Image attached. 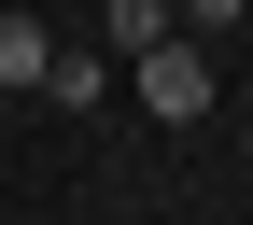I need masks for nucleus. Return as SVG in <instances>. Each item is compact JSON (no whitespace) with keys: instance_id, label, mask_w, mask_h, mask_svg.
<instances>
[{"instance_id":"f257e3e1","label":"nucleus","mask_w":253,"mask_h":225,"mask_svg":"<svg viewBox=\"0 0 253 225\" xmlns=\"http://www.w3.org/2000/svg\"><path fill=\"white\" fill-rule=\"evenodd\" d=\"M141 113H155V127H197V113H211V56L183 43V28L141 43Z\"/></svg>"},{"instance_id":"f03ea898","label":"nucleus","mask_w":253,"mask_h":225,"mask_svg":"<svg viewBox=\"0 0 253 225\" xmlns=\"http://www.w3.org/2000/svg\"><path fill=\"white\" fill-rule=\"evenodd\" d=\"M42 99H56V113H99V99H113V71H99V56H71V43H56V56H42Z\"/></svg>"},{"instance_id":"7ed1b4c3","label":"nucleus","mask_w":253,"mask_h":225,"mask_svg":"<svg viewBox=\"0 0 253 225\" xmlns=\"http://www.w3.org/2000/svg\"><path fill=\"white\" fill-rule=\"evenodd\" d=\"M42 56H56L42 14H0V85H42Z\"/></svg>"},{"instance_id":"20e7f679","label":"nucleus","mask_w":253,"mask_h":225,"mask_svg":"<svg viewBox=\"0 0 253 225\" xmlns=\"http://www.w3.org/2000/svg\"><path fill=\"white\" fill-rule=\"evenodd\" d=\"M169 14H197V28H225V14H239V0H169Z\"/></svg>"}]
</instances>
